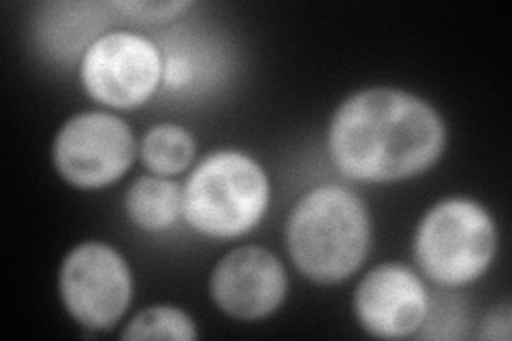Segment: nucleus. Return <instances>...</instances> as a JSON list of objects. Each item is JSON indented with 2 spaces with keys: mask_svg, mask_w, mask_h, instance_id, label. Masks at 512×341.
<instances>
[{
  "mask_svg": "<svg viewBox=\"0 0 512 341\" xmlns=\"http://www.w3.org/2000/svg\"><path fill=\"white\" fill-rule=\"evenodd\" d=\"M210 290L224 314L237 320H259L282 305L288 278L278 256L261 246H242L216 265Z\"/></svg>",
  "mask_w": 512,
  "mask_h": 341,
  "instance_id": "nucleus-9",
  "label": "nucleus"
},
{
  "mask_svg": "<svg viewBox=\"0 0 512 341\" xmlns=\"http://www.w3.org/2000/svg\"><path fill=\"white\" fill-rule=\"evenodd\" d=\"M195 137L178 124H158L141 141V158L158 175H178L195 158Z\"/></svg>",
  "mask_w": 512,
  "mask_h": 341,
  "instance_id": "nucleus-11",
  "label": "nucleus"
},
{
  "mask_svg": "<svg viewBox=\"0 0 512 341\" xmlns=\"http://www.w3.org/2000/svg\"><path fill=\"white\" fill-rule=\"evenodd\" d=\"M510 305H498L495 310L489 312V316L480 324L478 337L480 339H502L508 341L510 339Z\"/></svg>",
  "mask_w": 512,
  "mask_h": 341,
  "instance_id": "nucleus-14",
  "label": "nucleus"
},
{
  "mask_svg": "<svg viewBox=\"0 0 512 341\" xmlns=\"http://www.w3.org/2000/svg\"><path fill=\"white\" fill-rule=\"evenodd\" d=\"M271 197L269 177L252 156L220 150L192 171L182 214L205 237L233 239L261 222Z\"/></svg>",
  "mask_w": 512,
  "mask_h": 341,
  "instance_id": "nucleus-3",
  "label": "nucleus"
},
{
  "mask_svg": "<svg viewBox=\"0 0 512 341\" xmlns=\"http://www.w3.org/2000/svg\"><path fill=\"white\" fill-rule=\"evenodd\" d=\"M372 241L365 203L342 186L303 194L286 222V246L295 267L316 284H340L363 265Z\"/></svg>",
  "mask_w": 512,
  "mask_h": 341,
  "instance_id": "nucleus-2",
  "label": "nucleus"
},
{
  "mask_svg": "<svg viewBox=\"0 0 512 341\" xmlns=\"http://www.w3.org/2000/svg\"><path fill=\"white\" fill-rule=\"evenodd\" d=\"M329 154L357 182H397L421 175L442 156L446 126L427 101L397 88H367L338 107Z\"/></svg>",
  "mask_w": 512,
  "mask_h": 341,
  "instance_id": "nucleus-1",
  "label": "nucleus"
},
{
  "mask_svg": "<svg viewBox=\"0 0 512 341\" xmlns=\"http://www.w3.org/2000/svg\"><path fill=\"white\" fill-rule=\"evenodd\" d=\"M190 79H192V64L186 56L171 54L163 62V81H165L167 88L180 90V88L190 84Z\"/></svg>",
  "mask_w": 512,
  "mask_h": 341,
  "instance_id": "nucleus-15",
  "label": "nucleus"
},
{
  "mask_svg": "<svg viewBox=\"0 0 512 341\" xmlns=\"http://www.w3.org/2000/svg\"><path fill=\"white\" fill-rule=\"evenodd\" d=\"M60 295L79 324L96 331L111 329L131 303V269L107 243H79L60 267Z\"/></svg>",
  "mask_w": 512,
  "mask_h": 341,
  "instance_id": "nucleus-6",
  "label": "nucleus"
},
{
  "mask_svg": "<svg viewBox=\"0 0 512 341\" xmlns=\"http://www.w3.org/2000/svg\"><path fill=\"white\" fill-rule=\"evenodd\" d=\"M84 90L114 109L146 103L163 81L158 47L135 32H107L90 43L79 67Z\"/></svg>",
  "mask_w": 512,
  "mask_h": 341,
  "instance_id": "nucleus-7",
  "label": "nucleus"
},
{
  "mask_svg": "<svg viewBox=\"0 0 512 341\" xmlns=\"http://www.w3.org/2000/svg\"><path fill=\"white\" fill-rule=\"evenodd\" d=\"M427 314V288L419 275L402 263L374 267L357 286L355 316L374 337H410L421 331Z\"/></svg>",
  "mask_w": 512,
  "mask_h": 341,
  "instance_id": "nucleus-8",
  "label": "nucleus"
},
{
  "mask_svg": "<svg viewBox=\"0 0 512 341\" xmlns=\"http://www.w3.org/2000/svg\"><path fill=\"white\" fill-rule=\"evenodd\" d=\"M137 156L128 124L105 111L77 113L54 141V165L69 184L86 190L118 182Z\"/></svg>",
  "mask_w": 512,
  "mask_h": 341,
  "instance_id": "nucleus-5",
  "label": "nucleus"
},
{
  "mask_svg": "<svg viewBox=\"0 0 512 341\" xmlns=\"http://www.w3.org/2000/svg\"><path fill=\"white\" fill-rule=\"evenodd\" d=\"M498 250L489 211L472 199H446L431 207L414 235V258L429 280L457 288L483 275Z\"/></svg>",
  "mask_w": 512,
  "mask_h": 341,
  "instance_id": "nucleus-4",
  "label": "nucleus"
},
{
  "mask_svg": "<svg viewBox=\"0 0 512 341\" xmlns=\"http://www.w3.org/2000/svg\"><path fill=\"white\" fill-rule=\"evenodd\" d=\"M122 339H197V329L192 318L171 305H154L139 312L120 335Z\"/></svg>",
  "mask_w": 512,
  "mask_h": 341,
  "instance_id": "nucleus-12",
  "label": "nucleus"
},
{
  "mask_svg": "<svg viewBox=\"0 0 512 341\" xmlns=\"http://www.w3.org/2000/svg\"><path fill=\"white\" fill-rule=\"evenodd\" d=\"M184 190L163 175H143L126 192V214L146 231H163L178 220Z\"/></svg>",
  "mask_w": 512,
  "mask_h": 341,
  "instance_id": "nucleus-10",
  "label": "nucleus"
},
{
  "mask_svg": "<svg viewBox=\"0 0 512 341\" xmlns=\"http://www.w3.org/2000/svg\"><path fill=\"white\" fill-rule=\"evenodd\" d=\"M111 7L139 22H167L188 9L190 3H178V0H171V3H141V0H131V3H114Z\"/></svg>",
  "mask_w": 512,
  "mask_h": 341,
  "instance_id": "nucleus-13",
  "label": "nucleus"
}]
</instances>
